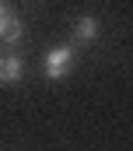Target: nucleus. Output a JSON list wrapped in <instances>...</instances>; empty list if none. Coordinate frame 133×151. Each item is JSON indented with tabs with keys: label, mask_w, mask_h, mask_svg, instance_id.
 I'll return each instance as SVG.
<instances>
[{
	"label": "nucleus",
	"mask_w": 133,
	"mask_h": 151,
	"mask_svg": "<svg viewBox=\"0 0 133 151\" xmlns=\"http://www.w3.org/2000/svg\"><path fill=\"white\" fill-rule=\"evenodd\" d=\"M25 32V25H21V18L7 7V4H0V42H18Z\"/></svg>",
	"instance_id": "2"
},
{
	"label": "nucleus",
	"mask_w": 133,
	"mask_h": 151,
	"mask_svg": "<svg viewBox=\"0 0 133 151\" xmlns=\"http://www.w3.org/2000/svg\"><path fill=\"white\" fill-rule=\"evenodd\" d=\"M74 39H77V42H95V39H98V18H91V14L77 18V21H74Z\"/></svg>",
	"instance_id": "4"
},
{
	"label": "nucleus",
	"mask_w": 133,
	"mask_h": 151,
	"mask_svg": "<svg viewBox=\"0 0 133 151\" xmlns=\"http://www.w3.org/2000/svg\"><path fill=\"white\" fill-rule=\"evenodd\" d=\"M74 60H77V49L74 46H53L46 53V60H42V70H46V77L60 81V77H66L74 70Z\"/></svg>",
	"instance_id": "1"
},
{
	"label": "nucleus",
	"mask_w": 133,
	"mask_h": 151,
	"mask_svg": "<svg viewBox=\"0 0 133 151\" xmlns=\"http://www.w3.org/2000/svg\"><path fill=\"white\" fill-rule=\"evenodd\" d=\"M25 74V60L18 53H0V84H18Z\"/></svg>",
	"instance_id": "3"
}]
</instances>
